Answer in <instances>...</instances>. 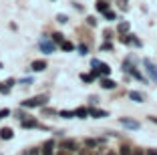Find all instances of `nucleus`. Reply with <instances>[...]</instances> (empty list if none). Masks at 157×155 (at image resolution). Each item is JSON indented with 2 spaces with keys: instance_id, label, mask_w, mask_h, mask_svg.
Wrapping results in <instances>:
<instances>
[{
  "instance_id": "a878e982",
  "label": "nucleus",
  "mask_w": 157,
  "mask_h": 155,
  "mask_svg": "<svg viewBox=\"0 0 157 155\" xmlns=\"http://www.w3.org/2000/svg\"><path fill=\"white\" fill-rule=\"evenodd\" d=\"M78 52H81V55H87V52H89V48H87V45H81V46H78Z\"/></svg>"
},
{
  "instance_id": "4be33fe9",
  "label": "nucleus",
  "mask_w": 157,
  "mask_h": 155,
  "mask_svg": "<svg viewBox=\"0 0 157 155\" xmlns=\"http://www.w3.org/2000/svg\"><path fill=\"white\" fill-rule=\"evenodd\" d=\"M103 14H105V18H107V20H115V18H117V14L111 12V10H107V12H103Z\"/></svg>"
},
{
  "instance_id": "423d86ee",
  "label": "nucleus",
  "mask_w": 157,
  "mask_h": 155,
  "mask_svg": "<svg viewBox=\"0 0 157 155\" xmlns=\"http://www.w3.org/2000/svg\"><path fill=\"white\" fill-rule=\"evenodd\" d=\"M44 68H46V60H34L30 64V71H34V73H42Z\"/></svg>"
},
{
  "instance_id": "bb28decb",
  "label": "nucleus",
  "mask_w": 157,
  "mask_h": 155,
  "mask_svg": "<svg viewBox=\"0 0 157 155\" xmlns=\"http://www.w3.org/2000/svg\"><path fill=\"white\" fill-rule=\"evenodd\" d=\"M87 24H89V26H95V24H97V18H95V16H89V18H87Z\"/></svg>"
},
{
  "instance_id": "2f4dec72",
  "label": "nucleus",
  "mask_w": 157,
  "mask_h": 155,
  "mask_svg": "<svg viewBox=\"0 0 157 155\" xmlns=\"http://www.w3.org/2000/svg\"><path fill=\"white\" fill-rule=\"evenodd\" d=\"M149 119H151V121H153V123H157V117H149Z\"/></svg>"
},
{
  "instance_id": "473e14b6",
  "label": "nucleus",
  "mask_w": 157,
  "mask_h": 155,
  "mask_svg": "<svg viewBox=\"0 0 157 155\" xmlns=\"http://www.w3.org/2000/svg\"><path fill=\"white\" fill-rule=\"evenodd\" d=\"M133 155H143V153H141V151H133Z\"/></svg>"
},
{
  "instance_id": "a211bd4d",
  "label": "nucleus",
  "mask_w": 157,
  "mask_h": 155,
  "mask_svg": "<svg viewBox=\"0 0 157 155\" xmlns=\"http://www.w3.org/2000/svg\"><path fill=\"white\" fill-rule=\"evenodd\" d=\"M129 73L133 75L135 79H139V81H143V83H145V77H143V75H141V73H139V71H135V67H131V71H129Z\"/></svg>"
},
{
  "instance_id": "ddd939ff",
  "label": "nucleus",
  "mask_w": 157,
  "mask_h": 155,
  "mask_svg": "<svg viewBox=\"0 0 157 155\" xmlns=\"http://www.w3.org/2000/svg\"><path fill=\"white\" fill-rule=\"evenodd\" d=\"M89 111H91V115H93V117H97V119L109 117V113H107V111H101V109H89Z\"/></svg>"
},
{
  "instance_id": "6ab92c4d",
  "label": "nucleus",
  "mask_w": 157,
  "mask_h": 155,
  "mask_svg": "<svg viewBox=\"0 0 157 155\" xmlns=\"http://www.w3.org/2000/svg\"><path fill=\"white\" fill-rule=\"evenodd\" d=\"M93 79H97L93 73H91V75H85V73L81 75V81H83V83H93Z\"/></svg>"
},
{
  "instance_id": "c756f323",
  "label": "nucleus",
  "mask_w": 157,
  "mask_h": 155,
  "mask_svg": "<svg viewBox=\"0 0 157 155\" xmlns=\"http://www.w3.org/2000/svg\"><path fill=\"white\" fill-rule=\"evenodd\" d=\"M22 85H33V79H22Z\"/></svg>"
},
{
  "instance_id": "dca6fc26",
  "label": "nucleus",
  "mask_w": 157,
  "mask_h": 155,
  "mask_svg": "<svg viewBox=\"0 0 157 155\" xmlns=\"http://www.w3.org/2000/svg\"><path fill=\"white\" fill-rule=\"evenodd\" d=\"M60 48H63V50H67V52H71V50H73L75 46H73V42H69V41H63V42H60Z\"/></svg>"
},
{
  "instance_id": "7c9ffc66",
  "label": "nucleus",
  "mask_w": 157,
  "mask_h": 155,
  "mask_svg": "<svg viewBox=\"0 0 157 155\" xmlns=\"http://www.w3.org/2000/svg\"><path fill=\"white\" fill-rule=\"evenodd\" d=\"M147 155H157V151H155V149H149V151H147Z\"/></svg>"
},
{
  "instance_id": "4468645a",
  "label": "nucleus",
  "mask_w": 157,
  "mask_h": 155,
  "mask_svg": "<svg viewBox=\"0 0 157 155\" xmlns=\"http://www.w3.org/2000/svg\"><path fill=\"white\" fill-rule=\"evenodd\" d=\"M63 149H65V151H77V143L71 141V139H69V141H63Z\"/></svg>"
},
{
  "instance_id": "c85d7f7f",
  "label": "nucleus",
  "mask_w": 157,
  "mask_h": 155,
  "mask_svg": "<svg viewBox=\"0 0 157 155\" xmlns=\"http://www.w3.org/2000/svg\"><path fill=\"white\" fill-rule=\"evenodd\" d=\"M111 48H113V45H111V42H105V45L101 46V50H111Z\"/></svg>"
},
{
  "instance_id": "f257e3e1",
  "label": "nucleus",
  "mask_w": 157,
  "mask_h": 155,
  "mask_svg": "<svg viewBox=\"0 0 157 155\" xmlns=\"http://www.w3.org/2000/svg\"><path fill=\"white\" fill-rule=\"evenodd\" d=\"M46 103H48V95H36V97H33V99H28V101H22L20 105H22L24 109H33V107H44Z\"/></svg>"
},
{
  "instance_id": "72a5a7b5",
  "label": "nucleus",
  "mask_w": 157,
  "mask_h": 155,
  "mask_svg": "<svg viewBox=\"0 0 157 155\" xmlns=\"http://www.w3.org/2000/svg\"><path fill=\"white\" fill-rule=\"evenodd\" d=\"M0 68H4V64H2V63H0Z\"/></svg>"
},
{
  "instance_id": "393cba45",
  "label": "nucleus",
  "mask_w": 157,
  "mask_h": 155,
  "mask_svg": "<svg viewBox=\"0 0 157 155\" xmlns=\"http://www.w3.org/2000/svg\"><path fill=\"white\" fill-rule=\"evenodd\" d=\"M16 117H18V121H24V119H28V115L26 113H24V111H16Z\"/></svg>"
},
{
  "instance_id": "2eb2a0df",
  "label": "nucleus",
  "mask_w": 157,
  "mask_h": 155,
  "mask_svg": "<svg viewBox=\"0 0 157 155\" xmlns=\"http://www.w3.org/2000/svg\"><path fill=\"white\" fill-rule=\"evenodd\" d=\"M97 10L99 12H107V10H109V4H107L105 0H99L97 2Z\"/></svg>"
},
{
  "instance_id": "412c9836",
  "label": "nucleus",
  "mask_w": 157,
  "mask_h": 155,
  "mask_svg": "<svg viewBox=\"0 0 157 155\" xmlns=\"http://www.w3.org/2000/svg\"><path fill=\"white\" fill-rule=\"evenodd\" d=\"M119 32H123V34H125V32H129V22H121L119 24Z\"/></svg>"
},
{
  "instance_id": "39448f33",
  "label": "nucleus",
  "mask_w": 157,
  "mask_h": 155,
  "mask_svg": "<svg viewBox=\"0 0 157 155\" xmlns=\"http://www.w3.org/2000/svg\"><path fill=\"white\" fill-rule=\"evenodd\" d=\"M143 67H145V71H147V75L151 77V81H157V67L155 64L149 59H143Z\"/></svg>"
},
{
  "instance_id": "5701e85b",
  "label": "nucleus",
  "mask_w": 157,
  "mask_h": 155,
  "mask_svg": "<svg viewBox=\"0 0 157 155\" xmlns=\"http://www.w3.org/2000/svg\"><path fill=\"white\" fill-rule=\"evenodd\" d=\"M63 38H65V37H63L60 32H52V41H55V42H63Z\"/></svg>"
},
{
  "instance_id": "7ed1b4c3",
  "label": "nucleus",
  "mask_w": 157,
  "mask_h": 155,
  "mask_svg": "<svg viewBox=\"0 0 157 155\" xmlns=\"http://www.w3.org/2000/svg\"><path fill=\"white\" fill-rule=\"evenodd\" d=\"M91 64L99 71V75H101V77H107V75H111V67H109V64L101 63V60H97V59H93V60H91Z\"/></svg>"
},
{
  "instance_id": "f03ea898",
  "label": "nucleus",
  "mask_w": 157,
  "mask_h": 155,
  "mask_svg": "<svg viewBox=\"0 0 157 155\" xmlns=\"http://www.w3.org/2000/svg\"><path fill=\"white\" fill-rule=\"evenodd\" d=\"M38 48H40L44 55H52V52L56 50V45H55V41H52V38L40 37V41H38Z\"/></svg>"
},
{
  "instance_id": "0eeeda50",
  "label": "nucleus",
  "mask_w": 157,
  "mask_h": 155,
  "mask_svg": "<svg viewBox=\"0 0 157 155\" xmlns=\"http://www.w3.org/2000/svg\"><path fill=\"white\" fill-rule=\"evenodd\" d=\"M20 125H22L24 129H33V127H40L38 125L36 119H24V121H20Z\"/></svg>"
},
{
  "instance_id": "9b49d317",
  "label": "nucleus",
  "mask_w": 157,
  "mask_h": 155,
  "mask_svg": "<svg viewBox=\"0 0 157 155\" xmlns=\"http://www.w3.org/2000/svg\"><path fill=\"white\" fill-rule=\"evenodd\" d=\"M101 87H103V89H115L117 83L111 81V79H101Z\"/></svg>"
},
{
  "instance_id": "cd10ccee",
  "label": "nucleus",
  "mask_w": 157,
  "mask_h": 155,
  "mask_svg": "<svg viewBox=\"0 0 157 155\" xmlns=\"http://www.w3.org/2000/svg\"><path fill=\"white\" fill-rule=\"evenodd\" d=\"M8 115H10V111H8V109H2V111H0V119L8 117Z\"/></svg>"
},
{
  "instance_id": "20e7f679",
  "label": "nucleus",
  "mask_w": 157,
  "mask_h": 155,
  "mask_svg": "<svg viewBox=\"0 0 157 155\" xmlns=\"http://www.w3.org/2000/svg\"><path fill=\"white\" fill-rule=\"evenodd\" d=\"M119 123L123 125V127H127V129H133V131H137V129L141 127V123H139V121H135V119H129V117H121V119H119Z\"/></svg>"
},
{
  "instance_id": "1a4fd4ad",
  "label": "nucleus",
  "mask_w": 157,
  "mask_h": 155,
  "mask_svg": "<svg viewBox=\"0 0 157 155\" xmlns=\"http://www.w3.org/2000/svg\"><path fill=\"white\" fill-rule=\"evenodd\" d=\"M12 137H14V133H12L10 127H2L0 129V139H6V141H8V139H12Z\"/></svg>"
},
{
  "instance_id": "f8f14e48",
  "label": "nucleus",
  "mask_w": 157,
  "mask_h": 155,
  "mask_svg": "<svg viewBox=\"0 0 157 155\" xmlns=\"http://www.w3.org/2000/svg\"><path fill=\"white\" fill-rule=\"evenodd\" d=\"M52 149H55V141H46L44 145H42V153L44 155H51Z\"/></svg>"
},
{
  "instance_id": "b1692460",
  "label": "nucleus",
  "mask_w": 157,
  "mask_h": 155,
  "mask_svg": "<svg viewBox=\"0 0 157 155\" xmlns=\"http://www.w3.org/2000/svg\"><path fill=\"white\" fill-rule=\"evenodd\" d=\"M121 155H133V151H131V147L123 145V147H121Z\"/></svg>"
},
{
  "instance_id": "9d476101",
  "label": "nucleus",
  "mask_w": 157,
  "mask_h": 155,
  "mask_svg": "<svg viewBox=\"0 0 157 155\" xmlns=\"http://www.w3.org/2000/svg\"><path fill=\"white\" fill-rule=\"evenodd\" d=\"M75 115H77L78 119H87L89 115H91V111H89V109H85V107H78V109L75 111Z\"/></svg>"
},
{
  "instance_id": "f3484780",
  "label": "nucleus",
  "mask_w": 157,
  "mask_h": 155,
  "mask_svg": "<svg viewBox=\"0 0 157 155\" xmlns=\"http://www.w3.org/2000/svg\"><path fill=\"white\" fill-rule=\"evenodd\" d=\"M60 117L63 119H73V117H77V115H75V111H60Z\"/></svg>"
},
{
  "instance_id": "aec40b11",
  "label": "nucleus",
  "mask_w": 157,
  "mask_h": 155,
  "mask_svg": "<svg viewBox=\"0 0 157 155\" xmlns=\"http://www.w3.org/2000/svg\"><path fill=\"white\" fill-rule=\"evenodd\" d=\"M56 22H60V24L69 22V16H67V14H56Z\"/></svg>"
},
{
  "instance_id": "6e6552de",
  "label": "nucleus",
  "mask_w": 157,
  "mask_h": 155,
  "mask_svg": "<svg viewBox=\"0 0 157 155\" xmlns=\"http://www.w3.org/2000/svg\"><path fill=\"white\" fill-rule=\"evenodd\" d=\"M129 99L135 101V103H143V101H145V95H143V93H139V91H131L129 93Z\"/></svg>"
}]
</instances>
